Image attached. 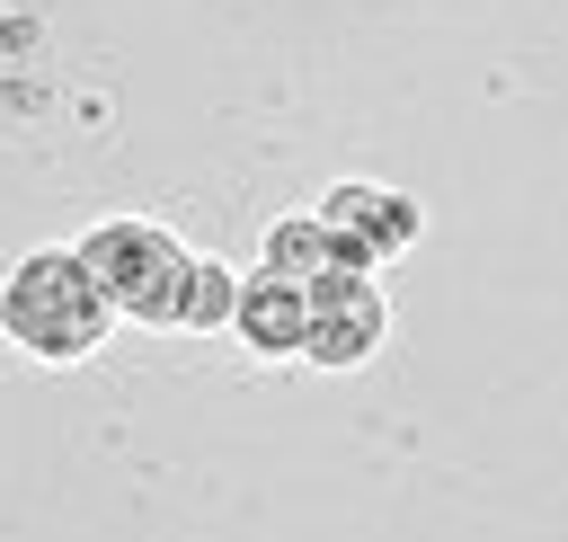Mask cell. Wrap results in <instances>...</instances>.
<instances>
[{
	"label": "cell",
	"instance_id": "cell-1",
	"mask_svg": "<svg viewBox=\"0 0 568 542\" xmlns=\"http://www.w3.org/2000/svg\"><path fill=\"white\" fill-rule=\"evenodd\" d=\"M106 284L89 275L80 249H27L9 275H0V338L27 347L36 364H80L106 347Z\"/></svg>",
	"mask_w": 568,
	"mask_h": 542
},
{
	"label": "cell",
	"instance_id": "cell-4",
	"mask_svg": "<svg viewBox=\"0 0 568 542\" xmlns=\"http://www.w3.org/2000/svg\"><path fill=\"white\" fill-rule=\"evenodd\" d=\"M311 293V364H328V373H346V364H373L382 355V338H390V302H382V284L373 275H355V267H337V275H320V284H302Z\"/></svg>",
	"mask_w": 568,
	"mask_h": 542
},
{
	"label": "cell",
	"instance_id": "cell-3",
	"mask_svg": "<svg viewBox=\"0 0 568 542\" xmlns=\"http://www.w3.org/2000/svg\"><path fill=\"white\" fill-rule=\"evenodd\" d=\"M328 231H337V249H346V267H382V258H399V249H417V231H426V204L417 195H399V187H364V178H337L320 204H311Z\"/></svg>",
	"mask_w": 568,
	"mask_h": 542
},
{
	"label": "cell",
	"instance_id": "cell-5",
	"mask_svg": "<svg viewBox=\"0 0 568 542\" xmlns=\"http://www.w3.org/2000/svg\"><path fill=\"white\" fill-rule=\"evenodd\" d=\"M231 329H240L257 355H302V347H311V293H302L293 275L257 267V275H240V311H231Z\"/></svg>",
	"mask_w": 568,
	"mask_h": 542
},
{
	"label": "cell",
	"instance_id": "cell-7",
	"mask_svg": "<svg viewBox=\"0 0 568 542\" xmlns=\"http://www.w3.org/2000/svg\"><path fill=\"white\" fill-rule=\"evenodd\" d=\"M231 311H240V275H231L222 258H204L195 284H186V320H178V329H231Z\"/></svg>",
	"mask_w": 568,
	"mask_h": 542
},
{
	"label": "cell",
	"instance_id": "cell-6",
	"mask_svg": "<svg viewBox=\"0 0 568 542\" xmlns=\"http://www.w3.org/2000/svg\"><path fill=\"white\" fill-rule=\"evenodd\" d=\"M266 267L275 275H293V284H320V275H337L346 267V249H337V231L320 222V213H293V222H275L266 231ZM364 275V267H355Z\"/></svg>",
	"mask_w": 568,
	"mask_h": 542
},
{
	"label": "cell",
	"instance_id": "cell-2",
	"mask_svg": "<svg viewBox=\"0 0 568 542\" xmlns=\"http://www.w3.org/2000/svg\"><path fill=\"white\" fill-rule=\"evenodd\" d=\"M80 258H89V275L106 284V302L133 311V320H151V329H178V320H186V284H195V267H204L169 222H106V231L80 240Z\"/></svg>",
	"mask_w": 568,
	"mask_h": 542
}]
</instances>
